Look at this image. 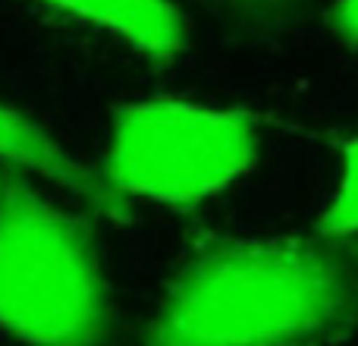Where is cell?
Instances as JSON below:
<instances>
[{
  "label": "cell",
  "mask_w": 358,
  "mask_h": 346,
  "mask_svg": "<svg viewBox=\"0 0 358 346\" xmlns=\"http://www.w3.org/2000/svg\"><path fill=\"white\" fill-rule=\"evenodd\" d=\"M0 158L69 189L73 195L94 205L101 214L107 217L126 214L123 195L107 183L104 173H94L88 164L73 158V151L63 148L48 130H41L19 111L6 107L3 101H0Z\"/></svg>",
  "instance_id": "obj_4"
},
{
  "label": "cell",
  "mask_w": 358,
  "mask_h": 346,
  "mask_svg": "<svg viewBox=\"0 0 358 346\" xmlns=\"http://www.w3.org/2000/svg\"><path fill=\"white\" fill-rule=\"evenodd\" d=\"M0 195H3V189H0Z\"/></svg>",
  "instance_id": "obj_8"
},
{
  "label": "cell",
  "mask_w": 358,
  "mask_h": 346,
  "mask_svg": "<svg viewBox=\"0 0 358 346\" xmlns=\"http://www.w3.org/2000/svg\"><path fill=\"white\" fill-rule=\"evenodd\" d=\"M358 230V139L343 151V173L334 202L324 211V233H355Z\"/></svg>",
  "instance_id": "obj_6"
},
{
  "label": "cell",
  "mask_w": 358,
  "mask_h": 346,
  "mask_svg": "<svg viewBox=\"0 0 358 346\" xmlns=\"http://www.w3.org/2000/svg\"><path fill=\"white\" fill-rule=\"evenodd\" d=\"M113 305L94 233L25 183L0 195V331L25 346H107Z\"/></svg>",
  "instance_id": "obj_2"
},
{
  "label": "cell",
  "mask_w": 358,
  "mask_h": 346,
  "mask_svg": "<svg viewBox=\"0 0 358 346\" xmlns=\"http://www.w3.org/2000/svg\"><path fill=\"white\" fill-rule=\"evenodd\" d=\"M88 25L117 35L151 60H170L185 38L182 16L170 0H41Z\"/></svg>",
  "instance_id": "obj_5"
},
{
  "label": "cell",
  "mask_w": 358,
  "mask_h": 346,
  "mask_svg": "<svg viewBox=\"0 0 358 346\" xmlns=\"http://www.w3.org/2000/svg\"><path fill=\"white\" fill-rule=\"evenodd\" d=\"M334 25L343 38L358 41V0H340L334 10Z\"/></svg>",
  "instance_id": "obj_7"
},
{
  "label": "cell",
  "mask_w": 358,
  "mask_h": 346,
  "mask_svg": "<svg viewBox=\"0 0 358 346\" xmlns=\"http://www.w3.org/2000/svg\"><path fill=\"white\" fill-rule=\"evenodd\" d=\"M258 132L233 111L148 98L120 107L107 142L104 179L120 195L189 208L252 170Z\"/></svg>",
  "instance_id": "obj_3"
},
{
  "label": "cell",
  "mask_w": 358,
  "mask_h": 346,
  "mask_svg": "<svg viewBox=\"0 0 358 346\" xmlns=\"http://www.w3.org/2000/svg\"><path fill=\"white\" fill-rule=\"evenodd\" d=\"M358 315V274L334 249L299 240H227L170 284L148 346H311Z\"/></svg>",
  "instance_id": "obj_1"
}]
</instances>
